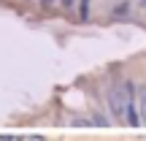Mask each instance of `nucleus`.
Returning <instances> with one entry per match:
<instances>
[{
	"instance_id": "f257e3e1",
	"label": "nucleus",
	"mask_w": 146,
	"mask_h": 141,
	"mask_svg": "<svg viewBox=\"0 0 146 141\" xmlns=\"http://www.w3.org/2000/svg\"><path fill=\"white\" fill-rule=\"evenodd\" d=\"M130 90H133V84L125 82V84L111 87V92H108V106H111V114H114L116 120H125V114H127V98H130Z\"/></svg>"
},
{
	"instance_id": "f03ea898",
	"label": "nucleus",
	"mask_w": 146,
	"mask_h": 141,
	"mask_svg": "<svg viewBox=\"0 0 146 141\" xmlns=\"http://www.w3.org/2000/svg\"><path fill=\"white\" fill-rule=\"evenodd\" d=\"M138 114H141V120L146 122V84L138 90Z\"/></svg>"
},
{
	"instance_id": "7ed1b4c3",
	"label": "nucleus",
	"mask_w": 146,
	"mask_h": 141,
	"mask_svg": "<svg viewBox=\"0 0 146 141\" xmlns=\"http://www.w3.org/2000/svg\"><path fill=\"white\" fill-rule=\"evenodd\" d=\"M89 16V0H81V19Z\"/></svg>"
},
{
	"instance_id": "20e7f679",
	"label": "nucleus",
	"mask_w": 146,
	"mask_h": 141,
	"mask_svg": "<svg viewBox=\"0 0 146 141\" xmlns=\"http://www.w3.org/2000/svg\"><path fill=\"white\" fill-rule=\"evenodd\" d=\"M43 3H54V0H43Z\"/></svg>"
},
{
	"instance_id": "39448f33",
	"label": "nucleus",
	"mask_w": 146,
	"mask_h": 141,
	"mask_svg": "<svg viewBox=\"0 0 146 141\" xmlns=\"http://www.w3.org/2000/svg\"><path fill=\"white\" fill-rule=\"evenodd\" d=\"M143 5H146V0H143Z\"/></svg>"
}]
</instances>
